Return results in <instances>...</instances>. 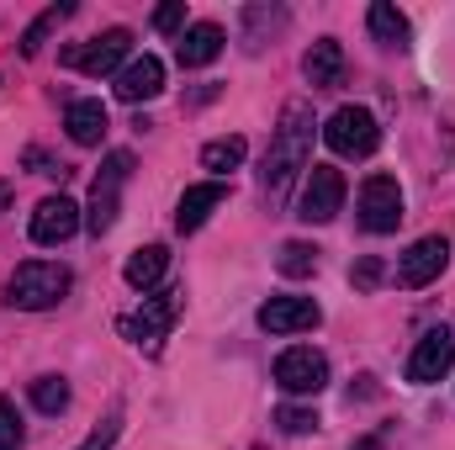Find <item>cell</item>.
<instances>
[{
    "instance_id": "obj_24",
    "label": "cell",
    "mask_w": 455,
    "mask_h": 450,
    "mask_svg": "<svg viewBox=\"0 0 455 450\" xmlns=\"http://www.w3.org/2000/svg\"><path fill=\"white\" fill-rule=\"evenodd\" d=\"M69 11H75V5H48V11H43V16H37V21H32L27 32H21V53H27V59H32V53H43L48 32H53V27H59V21H64Z\"/></svg>"
},
{
    "instance_id": "obj_9",
    "label": "cell",
    "mask_w": 455,
    "mask_h": 450,
    "mask_svg": "<svg viewBox=\"0 0 455 450\" xmlns=\"http://www.w3.org/2000/svg\"><path fill=\"white\" fill-rule=\"evenodd\" d=\"M175 313H180V292H159V297H143V308H138V313H127L116 329H122V339H132V344L154 350L159 339L170 334Z\"/></svg>"
},
{
    "instance_id": "obj_25",
    "label": "cell",
    "mask_w": 455,
    "mask_h": 450,
    "mask_svg": "<svg viewBox=\"0 0 455 450\" xmlns=\"http://www.w3.org/2000/svg\"><path fill=\"white\" fill-rule=\"evenodd\" d=\"M32 403H37V414H64L69 408V382L64 376H37L32 382Z\"/></svg>"
},
{
    "instance_id": "obj_6",
    "label": "cell",
    "mask_w": 455,
    "mask_h": 450,
    "mask_svg": "<svg viewBox=\"0 0 455 450\" xmlns=\"http://www.w3.org/2000/svg\"><path fill=\"white\" fill-rule=\"evenodd\" d=\"M344 207V175L334 165H307V186L297 197V218L302 223H334Z\"/></svg>"
},
{
    "instance_id": "obj_2",
    "label": "cell",
    "mask_w": 455,
    "mask_h": 450,
    "mask_svg": "<svg viewBox=\"0 0 455 450\" xmlns=\"http://www.w3.org/2000/svg\"><path fill=\"white\" fill-rule=\"evenodd\" d=\"M69 286H75V276H69L64 265H53V260H27V265L11 270L5 302L21 308V313H43V308H59V302L69 297Z\"/></svg>"
},
{
    "instance_id": "obj_15",
    "label": "cell",
    "mask_w": 455,
    "mask_h": 450,
    "mask_svg": "<svg viewBox=\"0 0 455 450\" xmlns=\"http://www.w3.org/2000/svg\"><path fill=\"white\" fill-rule=\"evenodd\" d=\"M223 202H228L223 181H202V186H191V191L180 197V207H175V228H180V233H196V228L207 223Z\"/></svg>"
},
{
    "instance_id": "obj_20",
    "label": "cell",
    "mask_w": 455,
    "mask_h": 450,
    "mask_svg": "<svg viewBox=\"0 0 455 450\" xmlns=\"http://www.w3.org/2000/svg\"><path fill=\"white\" fill-rule=\"evenodd\" d=\"M365 27H371V37H376L381 48H403V43H408V16H403L397 5H387V0H376V5L365 11Z\"/></svg>"
},
{
    "instance_id": "obj_1",
    "label": "cell",
    "mask_w": 455,
    "mask_h": 450,
    "mask_svg": "<svg viewBox=\"0 0 455 450\" xmlns=\"http://www.w3.org/2000/svg\"><path fill=\"white\" fill-rule=\"evenodd\" d=\"M307 154H313V107L307 101H286L281 127L270 138V154H265V175H259L270 202H281L291 191V181L307 170Z\"/></svg>"
},
{
    "instance_id": "obj_4",
    "label": "cell",
    "mask_w": 455,
    "mask_h": 450,
    "mask_svg": "<svg viewBox=\"0 0 455 450\" xmlns=\"http://www.w3.org/2000/svg\"><path fill=\"white\" fill-rule=\"evenodd\" d=\"M323 143L339 159H365V154H376L381 127H376V117L365 112V107H339V112L323 122Z\"/></svg>"
},
{
    "instance_id": "obj_16",
    "label": "cell",
    "mask_w": 455,
    "mask_h": 450,
    "mask_svg": "<svg viewBox=\"0 0 455 450\" xmlns=\"http://www.w3.org/2000/svg\"><path fill=\"white\" fill-rule=\"evenodd\" d=\"M302 75H307L313 91H334L344 80V48L334 37H318V43L307 48V59H302Z\"/></svg>"
},
{
    "instance_id": "obj_3",
    "label": "cell",
    "mask_w": 455,
    "mask_h": 450,
    "mask_svg": "<svg viewBox=\"0 0 455 450\" xmlns=\"http://www.w3.org/2000/svg\"><path fill=\"white\" fill-rule=\"evenodd\" d=\"M127 175H132V154H127V149H116L112 159L101 165V175H96V186H91V207H85V228H91L96 238H101V233H112Z\"/></svg>"
},
{
    "instance_id": "obj_5",
    "label": "cell",
    "mask_w": 455,
    "mask_h": 450,
    "mask_svg": "<svg viewBox=\"0 0 455 450\" xmlns=\"http://www.w3.org/2000/svg\"><path fill=\"white\" fill-rule=\"evenodd\" d=\"M275 387L291 392V398H313V392L329 387V360H323L318 350H307V344L281 350V355H275Z\"/></svg>"
},
{
    "instance_id": "obj_10",
    "label": "cell",
    "mask_w": 455,
    "mask_h": 450,
    "mask_svg": "<svg viewBox=\"0 0 455 450\" xmlns=\"http://www.w3.org/2000/svg\"><path fill=\"white\" fill-rule=\"evenodd\" d=\"M451 366H455L451 329H429V334L413 344V355H408V382L413 387H435L440 376H451Z\"/></svg>"
},
{
    "instance_id": "obj_12",
    "label": "cell",
    "mask_w": 455,
    "mask_h": 450,
    "mask_svg": "<svg viewBox=\"0 0 455 450\" xmlns=\"http://www.w3.org/2000/svg\"><path fill=\"white\" fill-rule=\"evenodd\" d=\"M318 324H323V308L313 297H270L259 308L265 334H302V329H318Z\"/></svg>"
},
{
    "instance_id": "obj_31",
    "label": "cell",
    "mask_w": 455,
    "mask_h": 450,
    "mask_svg": "<svg viewBox=\"0 0 455 450\" xmlns=\"http://www.w3.org/2000/svg\"><path fill=\"white\" fill-rule=\"evenodd\" d=\"M5 197H11V186H0V207H5Z\"/></svg>"
},
{
    "instance_id": "obj_22",
    "label": "cell",
    "mask_w": 455,
    "mask_h": 450,
    "mask_svg": "<svg viewBox=\"0 0 455 450\" xmlns=\"http://www.w3.org/2000/svg\"><path fill=\"white\" fill-rule=\"evenodd\" d=\"M243 154H249V143L233 133V138H212L207 149H202V170H212V175H228V170H238L243 165Z\"/></svg>"
},
{
    "instance_id": "obj_14",
    "label": "cell",
    "mask_w": 455,
    "mask_h": 450,
    "mask_svg": "<svg viewBox=\"0 0 455 450\" xmlns=\"http://www.w3.org/2000/svg\"><path fill=\"white\" fill-rule=\"evenodd\" d=\"M159 91H164V64L154 53H143V59H132V64L116 69V96L122 101H154Z\"/></svg>"
},
{
    "instance_id": "obj_21",
    "label": "cell",
    "mask_w": 455,
    "mask_h": 450,
    "mask_svg": "<svg viewBox=\"0 0 455 450\" xmlns=\"http://www.w3.org/2000/svg\"><path fill=\"white\" fill-rule=\"evenodd\" d=\"M265 27H270V32L286 27V11H281V5H249V11H243V48H249V53L265 48Z\"/></svg>"
},
{
    "instance_id": "obj_11",
    "label": "cell",
    "mask_w": 455,
    "mask_h": 450,
    "mask_svg": "<svg viewBox=\"0 0 455 450\" xmlns=\"http://www.w3.org/2000/svg\"><path fill=\"white\" fill-rule=\"evenodd\" d=\"M451 265V238H440V233H429V238H419L403 260H397V286H408V292H419V286H429L440 270Z\"/></svg>"
},
{
    "instance_id": "obj_17",
    "label": "cell",
    "mask_w": 455,
    "mask_h": 450,
    "mask_svg": "<svg viewBox=\"0 0 455 450\" xmlns=\"http://www.w3.org/2000/svg\"><path fill=\"white\" fill-rule=\"evenodd\" d=\"M218 53H223V27H218V21H196V27H186V37H180V48H175L180 69H202V64H212Z\"/></svg>"
},
{
    "instance_id": "obj_19",
    "label": "cell",
    "mask_w": 455,
    "mask_h": 450,
    "mask_svg": "<svg viewBox=\"0 0 455 450\" xmlns=\"http://www.w3.org/2000/svg\"><path fill=\"white\" fill-rule=\"evenodd\" d=\"M164 270H170V249H164V244H143V249H132V254H127V265H122L127 286H138V292H148Z\"/></svg>"
},
{
    "instance_id": "obj_30",
    "label": "cell",
    "mask_w": 455,
    "mask_h": 450,
    "mask_svg": "<svg viewBox=\"0 0 455 450\" xmlns=\"http://www.w3.org/2000/svg\"><path fill=\"white\" fill-rule=\"evenodd\" d=\"M349 281H355V286H360V292H371V286H376V281H381V260H371V254H365V260H360V265H355V270H349Z\"/></svg>"
},
{
    "instance_id": "obj_7",
    "label": "cell",
    "mask_w": 455,
    "mask_h": 450,
    "mask_svg": "<svg viewBox=\"0 0 455 450\" xmlns=\"http://www.w3.org/2000/svg\"><path fill=\"white\" fill-rule=\"evenodd\" d=\"M355 207H360V228L365 233H397V223H403V186L392 175H371L360 186Z\"/></svg>"
},
{
    "instance_id": "obj_8",
    "label": "cell",
    "mask_w": 455,
    "mask_h": 450,
    "mask_svg": "<svg viewBox=\"0 0 455 450\" xmlns=\"http://www.w3.org/2000/svg\"><path fill=\"white\" fill-rule=\"evenodd\" d=\"M127 48H132V32H127V27H107V32L91 37V43H69V48H64V64L80 69V75H112L116 64L127 59Z\"/></svg>"
},
{
    "instance_id": "obj_23",
    "label": "cell",
    "mask_w": 455,
    "mask_h": 450,
    "mask_svg": "<svg viewBox=\"0 0 455 450\" xmlns=\"http://www.w3.org/2000/svg\"><path fill=\"white\" fill-rule=\"evenodd\" d=\"M275 270H281V276H291V281H297V276H313V270H318V249H313V244H302V238H291V244H281Z\"/></svg>"
},
{
    "instance_id": "obj_18",
    "label": "cell",
    "mask_w": 455,
    "mask_h": 450,
    "mask_svg": "<svg viewBox=\"0 0 455 450\" xmlns=\"http://www.w3.org/2000/svg\"><path fill=\"white\" fill-rule=\"evenodd\" d=\"M64 127H69V138L80 143V149H96L101 138H107V127H112V117L101 101H75L69 117H64Z\"/></svg>"
},
{
    "instance_id": "obj_26",
    "label": "cell",
    "mask_w": 455,
    "mask_h": 450,
    "mask_svg": "<svg viewBox=\"0 0 455 450\" xmlns=\"http://www.w3.org/2000/svg\"><path fill=\"white\" fill-rule=\"evenodd\" d=\"M0 450H21V414L11 398H0Z\"/></svg>"
},
{
    "instance_id": "obj_29",
    "label": "cell",
    "mask_w": 455,
    "mask_h": 450,
    "mask_svg": "<svg viewBox=\"0 0 455 450\" xmlns=\"http://www.w3.org/2000/svg\"><path fill=\"white\" fill-rule=\"evenodd\" d=\"M116 435H122V424H116V419H107L101 430H91V435H85V446H80V450H112Z\"/></svg>"
},
{
    "instance_id": "obj_28",
    "label": "cell",
    "mask_w": 455,
    "mask_h": 450,
    "mask_svg": "<svg viewBox=\"0 0 455 450\" xmlns=\"http://www.w3.org/2000/svg\"><path fill=\"white\" fill-rule=\"evenodd\" d=\"M180 27H186V5L180 0H170V5L154 11V32H180Z\"/></svg>"
},
{
    "instance_id": "obj_27",
    "label": "cell",
    "mask_w": 455,
    "mask_h": 450,
    "mask_svg": "<svg viewBox=\"0 0 455 450\" xmlns=\"http://www.w3.org/2000/svg\"><path fill=\"white\" fill-rule=\"evenodd\" d=\"M275 424H281L286 435H307V430H318V414H313V408H281Z\"/></svg>"
},
{
    "instance_id": "obj_13",
    "label": "cell",
    "mask_w": 455,
    "mask_h": 450,
    "mask_svg": "<svg viewBox=\"0 0 455 450\" xmlns=\"http://www.w3.org/2000/svg\"><path fill=\"white\" fill-rule=\"evenodd\" d=\"M80 228V207L69 197H43L32 213V244H64Z\"/></svg>"
}]
</instances>
